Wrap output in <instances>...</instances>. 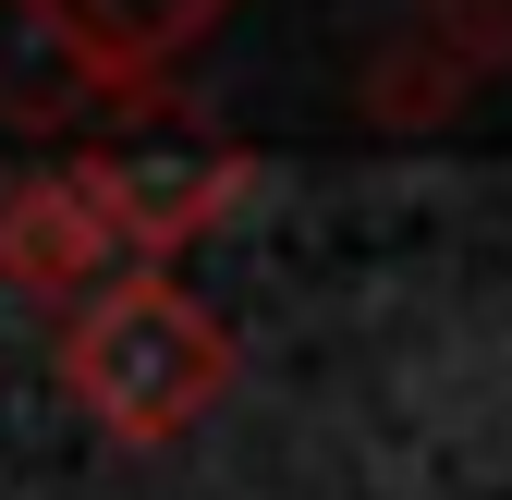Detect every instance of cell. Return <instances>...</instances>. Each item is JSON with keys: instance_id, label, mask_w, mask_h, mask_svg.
I'll list each match as a JSON object with an SVG mask.
<instances>
[{"instance_id": "obj_1", "label": "cell", "mask_w": 512, "mask_h": 500, "mask_svg": "<svg viewBox=\"0 0 512 500\" xmlns=\"http://www.w3.org/2000/svg\"><path fill=\"white\" fill-rule=\"evenodd\" d=\"M61 379H74V403L98 427H122V440H171V427H196L232 379V342L220 318L183 281L159 269H110L86 305H74V330H61Z\"/></svg>"}, {"instance_id": "obj_2", "label": "cell", "mask_w": 512, "mask_h": 500, "mask_svg": "<svg viewBox=\"0 0 512 500\" xmlns=\"http://www.w3.org/2000/svg\"><path fill=\"white\" fill-rule=\"evenodd\" d=\"M25 13L61 49H86L98 74H110V98H147V74H159L171 49H196L232 0H25Z\"/></svg>"}, {"instance_id": "obj_3", "label": "cell", "mask_w": 512, "mask_h": 500, "mask_svg": "<svg viewBox=\"0 0 512 500\" xmlns=\"http://www.w3.org/2000/svg\"><path fill=\"white\" fill-rule=\"evenodd\" d=\"M86 98H110V74L86 49H61L25 0H0V110L13 122H61V110H86Z\"/></svg>"}]
</instances>
